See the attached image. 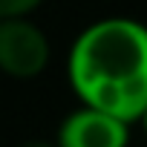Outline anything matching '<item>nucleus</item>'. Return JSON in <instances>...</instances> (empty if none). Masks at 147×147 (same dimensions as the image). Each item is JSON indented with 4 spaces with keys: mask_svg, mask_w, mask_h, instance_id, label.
<instances>
[{
    "mask_svg": "<svg viewBox=\"0 0 147 147\" xmlns=\"http://www.w3.org/2000/svg\"><path fill=\"white\" fill-rule=\"evenodd\" d=\"M52 61V43L32 15L0 18V72L12 81L40 78Z\"/></svg>",
    "mask_w": 147,
    "mask_h": 147,
    "instance_id": "2",
    "label": "nucleus"
},
{
    "mask_svg": "<svg viewBox=\"0 0 147 147\" xmlns=\"http://www.w3.org/2000/svg\"><path fill=\"white\" fill-rule=\"evenodd\" d=\"M66 81L81 104L127 124L147 113V32L133 18H101L78 32L66 55Z\"/></svg>",
    "mask_w": 147,
    "mask_h": 147,
    "instance_id": "1",
    "label": "nucleus"
},
{
    "mask_svg": "<svg viewBox=\"0 0 147 147\" xmlns=\"http://www.w3.org/2000/svg\"><path fill=\"white\" fill-rule=\"evenodd\" d=\"M130 127L133 124L104 110L81 104L61 121L58 144L61 147H124L130 141Z\"/></svg>",
    "mask_w": 147,
    "mask_h": 147,
    "instance_id": "3",
    "label": "nucleus"
},
{
    "mask_svg": "<svg viewBox=\"0 0 147 147\" xmlns=\"http://www.w3.org/2000/svg\"><path fill=\"white\" fill-rule=\"evenodd\" d=\"M40 6H43V0H0V18L35 15Z\"/></svg>",
    "mask_w": 147,
    "mask_h": 147,
    "instance_id": "4",
    "label": "nucleus"
}]
</instances>
